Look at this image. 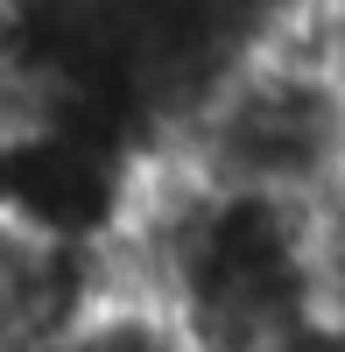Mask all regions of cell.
Instances as JSON below:
<instances>
[{
	"mask_svg": "<svg viewBox=\"0 0 345 352\" xmlns=\"http://www.w3.org/2000/svg\"><path fill=\"white\" fill-rule=\"evenodd\" d=\"M14 219V127L0 120V226Z\"/></svg>",
	"mask_w": 345,
	"mask_h": 352,
	"instance_id": "3957f363",
	"label": "cell"
},
{
	"mask_svg": "<svg viewBox=\"0 0 345 352\" xmlns=\"http://www.w3.org/2000/svg\"><path fill=\"white\" fill-rule=\"evenodd\" d=\"M36 352H205L190 324L148 289H113L99 310H85L71 331H56Z\"/></svg>",
	"mask_w": 345,
	"mask_h": 352,
	"instance_id": "7a4b0ae2",
	"label": "cell"
},
{
	"mask_svg": "<svg viewBox=\"0 0 345 352\" xmlns=\"http://www.w3.org/2000/svg\"><path fill=\"white\" fill-rule=\"evenodd\" d=\"M205 184L289 204L345 197V71L296 28L247 43L162 134Z\"/></svg>",
	"mask_w": 345,
	"mask_h": 352,
	"instance_id": "6da1fadb",
	"label": "cell"
}]
</instances>
